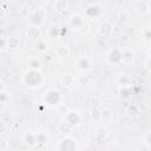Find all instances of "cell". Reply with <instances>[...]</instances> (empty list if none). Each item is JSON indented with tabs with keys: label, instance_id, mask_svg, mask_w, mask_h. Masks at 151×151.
I'll list each match as a JSON object with an SVG mask.
<instances>
[{
	"label": "cell",
	"instance_id": "6da1fadb",
	"mask_svg": "<svg viewBox=\"0 0 151 151\" xmlns=\"http://www.w3.org/2000/svg\"><path fill=\"white\" fill-rule=\"evenodd\" d=\"M22 84L31 88V90H37L39 87L42 86L44 81H45V77L42 74L41 71H35V70H27L24 74H22Z\"/></svg>",
	"mask_w": 151,
	"mask_h": 151
},
{
	"label": "cell",
	"instance_id": "7a4b0ae2",
	"mask_svg": "<svg viewBox=\"0 0 151 151\" xmlns=\"http://www.w3.org/2000/svg\"><path fill=\"white\" fill-rule=\"evenodd\" d=\"M41 99L42 104L47 107H57L63 101V93L58 88H48L44 92Z\"/></svg>",
	"mask_w": 151,
	"mask_h": 151
},
{
	"label": "cell",
	"instance_id": "3957f363",
	"mask_svg": "<svg viewBox=\"0 0 151 151\" xmlns=\"http://www.w3.org/2000/svg\"><path fill=\"white\" fill-rule=\"evenodd\" d=\"M57 151H78L79 144L78 140L72 136H64L55 145Z\"/></svg>",
	"mask_w": 151,
	"mask_h": 151
},
{
	"label": "cell",
	"instance_id": "277c9868",
	"mask_svg": "<svg viewBox=\"0 0 151 151\" xmlns=\"http://www.w3.org/2000/svg\"><path fill=\"white\" fill-rule=\"evenodd\" d=\"M46 15H47V12L46 9L42 7V6H39L37 8H34L29 17H28V22L31 26H37V27H41L42 24L45 22V19H46Z\"/></svg>",
	"mask_w": 151,
	"mask_h": 151
},
{
	"label": "cell",
	"instance_id": "5b68a950",
	"mask_svg": "<svg viewBox=\"0 0 151 151\" xmlns=\"http://www.w3.org/2000/svg\"><path fill=\"white\" fill-rule=\"evenodd\" d=\"M122 53H123V50L119 48V47H112L107 51L106 55H105V61L109 64V65H119L120 61H122Z\"/></svg>",
	"mask_w": 151,
	"mask_h": 151
},
{
	"label": "cell",
	"instance_id": "8992f818",
	"mask_svg": "<svg viewBox=\"0 0 151 151\" xmlns=\"http://www.w3.org/2000/svg\"><path fill=\"white\" fill-rule=\"evenodd\" d=\"M81 114L76 110H70L66 112L64 117V123H66L70 127H77L81 124Z\"/></svg>",
	"mask_w": 151,
	"mask_h": 151
},
{
	"label": "cell",
	"instance_id": "52a82bcc",
	"mask_svg": "<svg viewBox=\"0 0 151 151\" xmlns=\"http://www.w3.org/2000/svg\"><path fill=\"white\" fill-rule=\"evenodd\" d=\"M74 67L81 73H87L93 70V63L88 57H79L74 61Z\"/></svg>",
	"mask_w": 151,
	"mask_h": 151
},
{
	"label": "cell",
	"instance_id": "ba28073f",
	"mask_svg": "<svg viewBox=\"0 0 151 151\" xmlns=\"http://www.w3.org/2000/svg\"><path fill=\"white\" fill-rule=\"evenodd\" d=\"M101 13H103V7L99 4H91L86 7L84 17L88 19H97L101 15Z\"/></svg>",
	"mask_w": 151,
	"mask_h": 151
},
{
	"label": "cell",
	"instance_id": "9c48e42d",
	"mask_svg": "<svg viewBox=\"0 0 151 151\" xmlns=\"http://www.w3.org/2000/svg\"><path fill=\"white\" fill-rule=\"evenodd\" d=\"M68 25H70V27H72L74 29H80V28H83L85 26V17L83 14L74 13V14L70 15Z\"/></svg>",
	"mask_w": 151,
	"mask_h": 151
},
{
	"label": "cell",
	"instance_id": "30bf717a",
	"mask_svg": "<svg viewBox=\"0 0 151 151\" xmlns=\"http://www.w3.org/2000/svg\"><path fill=\"white\" fill-rule=\"evenodd\" d=\"M113 25H112V22L111 21H109V20H103L99 25H98V27H97V31H98V33L100 34V35H103V37H111L112 35V33H113Z\"/></svg>",
	"mask_w": 151,
	"mask_h": 151
},
{
	"label": "cell",
	"instance_id": "8fae6325",
	"mask_svg": "<svg viewBox=\"0 0 151 151\" xmlns=\"http://www.w3.org/2000/svg\"><path fill=\"white\" fill-rule=\"evenodd\" d=\"M136 12L139 15H146L150 12V1H145V0H137L133 5Z\"/></svg>",
	"mask_w": 151,
	"mask_h": 151
},
{
	"label": "cell",
	"instance_id": "7c38bea8",
	"mask_svg": "<svg viewBox=\"0 0 151 151\" xmlns=\"http://www.w3.org/2000/svg\"><path fill=\"white\" fill-rule=\"evenodd\" d=\"M76 84V77L71 73H64L60 76V85L64 87H70Z\"/></svg>",
	"mask_w": 151,
	"mask_h": 151
},
{
	"label": "cell",
	"instance_id": "4fadbf2b",
	"mask_svg": "<svg viewBox=\"0 0 151 151\" xmlns=\"http://www.w3.org/2000/svg\"><path fill=\"white\" fill-rule=\"evenodd\" d=\"M22 142L28 147L35 146L37 145V143H35V133L33 131H26L24 133V136H22Z\"/></svg>",
	"mask_w": 151,
	"mask_h": 151
},
{
	"label": "cell",
	"instance_id": "5bb4252c",
	"mask_svg": "<svg viewBox=\"0 0 151 151\" xmlns=\"http://www.w3.org/2000/svg\"><path fill=\"white\" fill-rule=\"evenodd\" d=\"M26 34L29 39H33V40H39L41 38V29L40 27H37V26H28L27 31H26Z\"/></svg>",
	"mask_w": 151,
	"mask_h": 151
},
{
	"label": "cell",
	"instance_id": "9a60e30c",
	"mask_svg": "<svg viewBox=\"0 0 151 151\" xmlns=\"http://www.w3.org/2000/svg\"><path fill=\"white\" fill-rule=\"evenodd\" d=\"M50 142V134L46 131H39L38 133H35V143L37 145H46Z\"/></svg>",
	"mask_w": 151,
	"mask_h": 151
},
{
	"label": "cell",
	"instance_id": "2e32d148",
	"mask_svg": "<svg viewBox=\"0 0 151 151\" xmlns=\"http://www.w3.org/2000/svg\"><path fill=\"white\" fill-rule=\"evenodd\" d=\"M134 61V53L130 50H125L122 53V61L120 64L123 65H131Z\"/></svg>",
	"mask_w": 151,
	"mask_h": 151
},
{
	"label": "cell",
	"instance_id": "e0dca14e",
	"mask_svg": "<svg viewBox=\"0 0 151 151\" xmlns=\"http://www.w3.org/2000/svg\"><path fill=\"white\" fill-rule=\"evenodd\" d=\"M125 112L130 118H137L140 114V107L137 104H129Z\"/></svg>",
	"mask_w": 151,
	"mask_h": 151
},
{
	"label": "cell",
	"instance_id": "ac0fdd59",
	"mask_svg": "<svg viewBox=\"0 0 151 151\" xmlns=\"http://www.w3.org/2000/svg\"><path fill=\"white\" fill-rule=\"evenodd\" d=\"M131 94H132V87L131 86H119L118 96H119L120 99L126 100L131 97Z\"/></svg>",
	"mask_w": 151,
	"mask_h": 151
},
{
	"label": "cell",
	"instance_id": "d6986e66",
	"mask_svg": "<svg viewBox=\"0 0 151 151\" xmlns=\"http://www.w3.org/2000/svg\"><path fill=\"white\" fill-rule=\"evenodd\" d=\"M55 53H57V55L60 59H65V58H68L70 57L71 51H70V47L67 45H60V46H58Z\"/></svg>",
	"mask_w": 151,
	"mask_h": 151
},
{
	"label": "cell",
	"instance_id": "ffe728a7",
	"mask_svg": "<svg viewBox=\"0 0 151 151\" xmlns=\"http://www.w3.org/2000/svg\"><path fill=\"white\" fill-rule=\"evenodd\" d=\"M41 60L38 57H32L28 60V70H35V71H40L41 70Z\"/></svg>",
	"mask_w": 151,
	"mask_h": 151
},
{
	"label": "cell",
	"instance_id": "44dd1931",
	"mask_svg": "<svg viewBox=\"0 0 151 151\" xmlns=\"http://www.w3.org/2000/svg\"><path fill=\"white\" fill-rule=\"evenodd\" d=\"M91 83V78L86 73H80L79 76L76 77V84L79 86H86Z\"/></svg>",
	"mask_w": 151,
	"mask_h": 151
},
{
	"label": "cell",
	"instance_id": "7402d4cb",
	"mask_svg": "<svg viewBox=\"0 0 151 151\" xmlns=\"http://www.w3.org/2000/svg\"><path fill=\"white\" fill-rule=\"evenodd\" d=\"M117 83L119 86H132V78L127 74H119L117 78Z\"/></svg>",
	"mask_w": 151,
	"mask_h": 151
},
{
	"label": "cell",
	"instance_id": "603a6c76",
	"mask_svg": "<svg viewBox=\"0 0 151 151\" xmlns=\"http://www.w3.org/2000/svg\"><path fill=\"white\" fill-rule=\"evenodd\" d=\"M35 50L38 51V52H40V53H45L47 50H48V44H47V41L45 40V39H39V40H37L35 41Z\"/></svg>",
	"mask_w": 151,
	"mask_h": 151
},
{
	"label": "cell",
	"instance_id": "cb8c5ba5",
	"mask_svg": "<svg viewBox=\"0 0 151 151\" xmlns=\"http://www.w3.org/2000/svg\"><path fill=\"white\" fill-rule=\"evenodd\" d=\"M54 9L58 12H64L68 9V2L66 0H57L54 2Z\"/></svg>",
	"mask_w": 151,
	"mask_h": 151
},
{
	"label": "cell",
	"instance_id": "d4e9b609",
	"mask_svg": "<svg viewBox=\"0 0 151 151\" xmlns=\"http://www.w3.org/2000/svg\"><path fill=\"white\" fill-rule=\"evenodd\" d=\"M100 119L104 120V122H110L112 118H113V112L110 110V109H104L100 111Z\"/></svg>",
	"mask_w": 151,
	"mask_h": 151
},
{
	"label": "cell",
	"instance_id": "484cf974",
	"mask_svg": "<svg viewBox=\"0 0 151 151\" xmlns=\"http://www.w3.org/2000/svg\"><path fill=\"white\" fill-rule=\"evenodd\" d=\"M107 136H109L107 129H105V127H98V129L96 130V137H97L98 139L104 140V139L107 138Z\"/></svg>",
	"mask_w": 151,
	"mask_h": 151
},
{
	"label": "cell",
	"instance_id": "4316f807",
	"mask_svg": "<svg viewBox=\"0 0 151 151\" xmlns=\"http://www.w3.org/2000/svg\"><path fill=\"white\" fill-rule=\"evenodd\" d=\"M7 42H8V48H17L18 46H19V42H20V40H19V38L18 37H9V38H7Z\"/></svg>",
	"mask_w": 151,
	"mask_h": 151
},
{
	"label": "cell",
	"instance_id": "83f0119b",
	"mask_svg": "<svg viewBox=\"0 0 151 151\" xmlns=\"http://www.w3.org/2000/svg\"><path fill=\"white\" fill-rule=\"evenodd\" d=\"M143 143H144L146 150H150V147H151V131H146V133L143 137Z\"/></svg>",
	"mask_w": 151,
	"mask_h": 151
},
{
	"label": "cell",
	"instance_id": "f1b7e54d",
	"mask_svg": "<svg viewBox=\"0 0 151 151\" xmlns=\"http://www.w3.org/2000/svg\"><path fill=\"white\" fill-rule=\"evenodd\" d=\"M9 99H11L9 92H7L6 90L0 92V104H7L9 101Z\"/></svg>",
	"mask_w": 151,
	"mask_h": 151
},
{
	"label": "cell",
	"instance_id": "f546056e",
	"mask_svg": "<svg viewBox=\"0 0 151 151\" xmlns=\"http://www.w3.org/2000/svg\"><path fill=\"white\" fill-rule=\"evenodd\" d=\"M59 29H60V28H58V26L53 24V25H51V26H50V28H48V32H47V33H48V35H50L51 38H57V37H58V34H59Z\"/></svg>",
	"mask_w": 151,
	"mask_h": 151
},
{
	"label": "cell",
	"instance_id": "4dcf8cb0",
	"mask_svg": "<svg viewBox=\"0 0 151 151\" xmlns=\"http://www.w3.org/2000/svg\"><path fill=\"white\" fill-rule=\"evenodd\" d=\"M8 48V42L6 37H0V52H4Z\"/></svg>",
	"mask_w": 151,
	"mask_h": 151
},
{
	"label": "cell",
	"instance_id": "1f68e13d",
	"mask_svg": "<svg viewBox=\"0 0 151 151\" xmlns=\"http://www.w3.org/2000/svg\"><path fill=\"white\" fill-rule=\"evenodd\" d=\"M7 146H8V143H7V140H6L5 138L0 137V151H4V150H6V149H7Z\"/></svg>",
	"mask_w": 151,
	"mask_h": 151
},
{
	"label": "cell",
	"instance_id": "d6a6232c",
	"mask_svg": "<svg viewBox=\"0 0 151 151\" xmlns=\"http://www.w3.org/2000/svg\"><path fill=\"white\" fill-rule=\"evenodd\" d=\"M6 2H2L0 4V19H4L5 15H6V7H5Z\"/></svg>",
	"mask_w": 151,
	"mask_h": 151
},
{
	"label": "cell",
	"instance_id": "836d02e7",
	"mask_svg": "<svg viewBox=\"0 0 151 151\" xmlns=\"http://www.w3.org/2000/svg\"><path fill=\"white\" fill-rule=\"evenodd\" d=\"M6 130H7L6 124H5V123H2V122H0V134L5 133V132H6Z\"/></svg>",
	"mask_w": 151,
	"mask_h": 151
},
{
	"label": "cell",
	"instance_id": "e575fe53",
	"mask_svg": "<svg viewBox=\"0 0 151 151\" xmlns=\"http://www.w3.org/2000/svg\"><path fill=\"white\" fill-rule=\"evenodd\" d=\"M146 41H149L150 40V31H149V28H146L145 29V38H144Z\"/></svg>",
	"mask_w": 151,
	"mask_h": 151
},
{
	"label": "cell",
	"instance_id": "d590c367",
	"mask_svg": "<svg viewBox=\"0 0 151 151\" xmlns=\"http://www.w3.org/2000/svg\"><path fill=\"white\" fill-rule=\"evenodd\" d=\"M5 90V85H4V83L2 81H0V92L1 91H4Z\"/></svg>",
	"mask_w": 151,
	"mask_h": 151
}]
</instances>
